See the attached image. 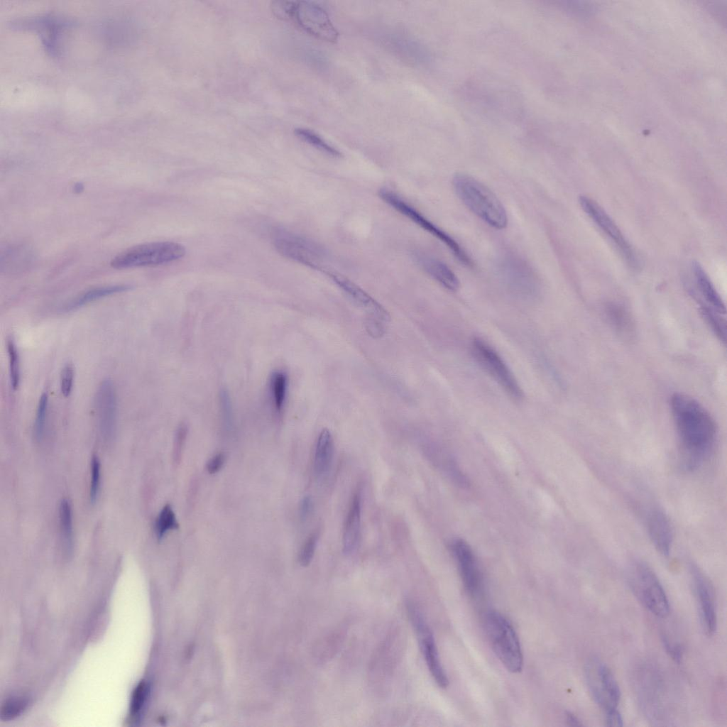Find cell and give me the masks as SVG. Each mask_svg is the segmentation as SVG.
<instances>
[{
	"mask_svg": "<svg viewBox=\"0 0 727 727\" xmlns=\"http://www.w3.org/2000/svg\"><path fill=\"white\" fill-rule=\"evenodd\" d=\"M471 351L480 366L510 397L518 400L523 398V390L513 373L491 345L480 338H475L471 343Z\"/></svg>",
	"mask_w": 727,
	"mask_h": 727,
	"instance_id": "cell-10",
	"label": "cell"
},
{
	"mask_svg": "<svg viewBox=\"0 0 727 727\" xmlns=\"http://www.w3.org/2000/svg\"><path fill=\"white\" fill-rule=\"evenodd\" d=\"M486 631L496 655L512 673L523 667V655L518 636L510 621L501 613L490 611L485 618Z\"/></svg>",
	"mask_w": 727,
	"mask_h": 727,
	"instance_id": "cell-3",
	"label": "cell"
},
{
	"mask_svg": "<svg viewBox=\"0 0 727 727\" xmlns=\"http://www.w3.org/2000/svg\"><path fill=\"white\" fill-rule=\"evenodd\" d=\"M7 351L9 361V377L11 388L13 390L18 389L21 381L20 358L16 346L10 339L7 341Z\"/></svg>",
	"mask_w": 727,
	"mask_h": 727,
	"instance_id": "cell-29",
	"label": "cell"
},
{
	"mask_svg": "<svg viewBox=\"0 0 727 727\" xmlns=\"http://www.w3.org/2000/svg\"><path fill=\"white\" fill-rule=\"evenodd\" d=\"M585 677L592 697L605 712L616 709L621 696L618 684L608 666L596 658L585 665Z\"/></svg>",
	"mask_w": 727,
	"mask_h": 727,
	"instance_id": "cell-11",
	"label": "cell"
},
{
	"mask_svg": "<svg viewBox=\"0 0 727 727\" xmlns=\"http://www.w3.org/2000/svg\"><path fill=\"white\" fill-rule=\"evenodd\" d=\"M318 539L319 533L315 531L312 532L304 542L298 555V561L301 566L307 567L311 563Z\"/></svg>",
	"mask_w": 727,
	"mask_h": 727,
	"instance_id": "cell-34",
	"label": "cell"
},
{
	"mask_svg": "<svg viewBox=\"0 0 727 727\" xmlns=\"http://www.w3.org/2000/svg\"><path fill=\"white\" fill-rule=\"evenodd\" d=\"M288 390V376L282 371H274L270 377L269 393L273 408L280 414L285 406Z\"/></svg>",
	"mask_w": 727,
	"mask_h": 727,
	"instance_id": "cell-24",
	"label": "cell"
},
{
	"mask_svg": "<svg viewBox=\"0 0 727 727\" xmlns=\"http://www.w3.org/2000/svg\"><path fill=\"white\" fill-rule=\"evenodd\" d=\"M648 535L655 549L662 555L668 556L673 541V531L669 520L660 509L653 508L646 517Z\"/></svg>",
	"mask_w": 727,
	"mask_h": 727,
	"instance_id": "cell-17",
	"label": "cell"
},
{
	"mask_svg": "<svg viewBox=\"0 0 727 727\" xmlns=\"http://www.w3.org/2000/svg\"><path fill=\"white\" fill-rule=\"evenodd\" d=\"M607 317L613 327L620 333L630 334L633 322L628 313L621 307L611 305L607 307Z\"/></svg>",
	"mask_w": 727,
	"mask_h": 727,
	"instance_id": "cell-27",
	"label": "cell"
},
{
	"mask_svg": "<svg viewBox=\"0 0 727 727\" xmlns=\"http://www.w3.org/2000/svg\"><path fill=\"white\" fill-rule=\"evenodd\" d=\"M273 242L277 251L283 256L311 268L324 271L327 253L316 241L285 229H278L273 234Z\"/></svg>",
	"mask_w": 727,
	"mask_h": 727,
	"instance_id": "cell-7",
	"label": "cell"
},
{
	"mask_svg": "<svg viewBox=\"0 0 727 727\" xmlns=\"http://www.w3.org/2000/svg\"><path fill=\"white\" fill-rule=\"evenodd\" d=\"M670 408L679 442L681 464L686 470L697 469L714 447L716 422L701 403L686 394L674 393Z\"/></svg>",
	"mask_w": 727,
	"mask_h": 727,
	"instance_id": "cell-1",
	"label": "cell"
},
{
	"mask_svg": "<svg viewBox=\"0 0 727 727\" xmlns=\"http://www.w3.org/2000/svg\"><path fill=\"white\" fill-rule=\"evenodd\" d=\"M450 548L466 591L471 596L476 595L481 589L482 576L473 550L461 539L452 541Z\"/></svg>",
	"mask_w": 727,
	"mask_h": 727,
	"instance_id": "cell-14",
	"label": "cell"
},
{
	"mask_svg": "<svg viewBox=\"0 0 727 727\" xmlns=\"http://www.w3.org/2000/svg\"><path fill=\"white\" fill-rule=\"evenodd\" d=\"M579 201L584 212L614 244L627 263L633 268H638L639 260L635 252L604 209L596 201L586 196H580Z\"/></svg>",
	"mask_w": 727,
	"mask_h": 727,
	"instance_id": "cell-12",
	"label": "cell"
},
{
	"mask_svg": "<svg viewBox=\"0 0 727 727\" xmlns=\"http://www.w3.org/2000/svg\"><path fill=\"white\" fill-rule=\"evenodd\" d=\"M28 700L23 696H16L8 699L1 708L2 720H11L19 716L27 707Z\"/></svg>",
	"mask_w": 727,
	"mask_h": 727,
	"instance_id": "cell-31",
	"label": "cell"
},
{
	"mask_svg": "<svg viewBox=\"0 0 727 727\" xmlns=\"http://www.w3.org/2000/svg\"><path fill=\"white\" fill-rule=\"evenodd\" d=\"M273 11L278 16L291 18L303 30L322 40L335 43L339 33L327 12L311 1H276Z\"/></svg>",
	"mask_w": 727,
	"mask_h": 727,
	"instance_id": "cell-4",
	"label": "cell"
},
{
	"mask_svg": "<svg viewBox=\"0 0 727 727\" xmlns=\"http://www.w3.org/2000/svg\"><path fill=\"white\" fill-rule=\"evenodd\" d=\"M186 437L187 427L184 425L180 426L175 434L173 452V461L176 465L180 462Z\"/></svg>",
	"mask_w": 727,
	"mask_h": 727,
	"instance_id": "cell-37",
	"label": "cell"
},
{
	"mask_svg": "<svg viewBox=\"0 0 727 727\" xmlns=\"http://www.w3.org/2000/svg\"><path fill=\"white\" fill-rule=\"evenodd\" d=\"M48 408V396L46 393H44L41 395L38 401L34 423L33 431L37 440H40L44 434Z\"/></svg>",
	"mask_w": 727,
	"mask_h": 727,
	"instance_id": "cell-32",
	"label": "cell"
},
{
	"mask_svg": "<svg viewBox=\"0 0 727 727\" xmlns=\"http://www.w3.org/2000/svg\"><path fill=\"white\" fill-rule=\"evenodd\" d=\"M452 184L461 201L479 218L494 229L506 227V211L496 195L485 185L461 173L454 175Z\"/></svg>",
	"mask_w": 727,
	"mask_h": 727,
	"instance_id": "cell-2",
	"label": "cell"
},
{
	"mask_svg": "<svg viewBox=\"0 0 727 727\" xmlns=\"http://www.w3.org/2000/svg\"><path fill=\"white\" fill-rule=\"evenodd\" d=\"M131 288V286L128 285H113L92 288L65 303L61 307V310L64 312L73 311L95 300L127 291Z\"/></svg>",
	"mask_w": 727,
	"mask_h": 727,
	"instance_id": "cell-23",
	"label": "cell"
},
{
	"mask_svg": "<svg viewBox=\"0 0 727 727\" xmlns=\"http://www.w3.org/2000/svg\"><path fill=\"white\" fill-rule=\"evenodd\" d=\"M91 474L89 498L94 503L97 498L100 485V462L97 456H94L92 459Z\"/></svg>",
	"mask_w": 727,
	"mask_h": 727,
	"instance_id": "cell-35",
	"label": "cell"
},
{
	"mask_svg": "<svg viewBox=\"0 0 727 727\" xmlns=\"http://www.w3.org/2000/svg\"><path fill=\"white\" fill-rule=\"evenodd\" d=\"M628 581L636 598L656 616L669 614V601L657 576L645 563L636 561L628 571Z\"/></svg>",
	"mask_w": 727,
	"mask_h": 727,
	"instance_id": "cell-5",
	"label": "cell"
},
{
	"mask_svg": "<svg viewBox=\"0 0 727 727\" xmlns=\"http://www.w3.org/2000/svg\"><path fill=\"white\" fill-rule=\"evenodd\" d=\"M334 454V442L332 433L323 429L317 438L313 461V469L317 476H322L329 469Z\"/></svg>",
	"mask_w": 727,
	"mask_h": 727,
	"instance_id": "cell-21",
	"label": "cell"
},
{
	"mask_svg": "<svg viewBox=\"0 0 727 727\" xmlns=\"http://www.w3.org/2000/svg\"><path fill=\"white\" fill-rule=\"evenodd\" d=\"M606 723L608 726H622L623 718L616 709L606 712Z\"/></svg>",
	"mask_w": 727,
	"mask_h": 727,
	"instance_id": "cell-42",
	"label": "cell"
},
{
	"mask_svg": "<svg viewBox=\"0 0 727 727\" xmlns=\"http://www.w3.org/2000/svg\"><path fill=\"white\" fill-rule=\"evenodd\" d=\"M662 641L667 652L674 660L679 662L682 657V650L681 647L677 644L671 643L669 639L664 635L662 636Z\"/></svg>",
	"mask_w": 727,
	"mask_h": 727,
	"instance_id": "cell-38",
	"label": "cell"
},
{
	"mask_svg": "<svg viewBox=\"0 0 727 727\" xmlns=\"http://www.w3.org/2000/svg\"><path fill=\"white\" fill-rule=\"evenodd\" d=\"M373 317L369 318L366 322V330L371 336L374 337H381L384 333V327L381 323L382 319L373 316Z\"/></svg>",
	"mask_w": 727,
	"mask_h": 727,
	"instance_id": "cell-40",
	"label": "cell"
},
{
	"mask_svg": "<svg viewBox=\"0 0 727 727\" xmlns=\"http://www.w3.org/2000/svg\"><path fill=\"white\" fill-rule=\"evenodd\" d=\"M701 313L706 322L720 340L726 341V322L719 313L707 307H703Z\"/></svg>",
	"mask_w": 727,
	"mask_h": 727,
	"instance_id": "cell-33",
	"label": "cell"
},
{
	"mask_svg": "<svg viewBox=\"0 0 727 727\" xmlns=\"http://www.w3.org/2000/svg\"><path fill=\"white\" fill-rule=\"evenodd\" d=\"M148 685L144 681L140 682L133 689L130 702V715L134 720L139 718L148 698Z\"/></svg>",
	"mask_w": 727,
	"mask_h": 727,
	"instance_id": "cell-30",
	"label": "cell"
},
{
	"mask_svg": "<svg viewBox=\"0 0 727 727\" xmlns=\"http://www.w3.org/2000/svg\"><path fill=\"white\" fill-rule=\"evenodd\" d=\"M95 410L102 435L111 440L116 426L117 399L114 386L110 380L99 385L95 397Z\"/></svg>",
	"mask_w": 727,
	"mask_h": 727,
	"instance_id": "cell-15",
	"label": "cell"
},
{
	"mask_svg": "<svg viewBox=\"0 0 727 727\" xmlns=\"http://www.w3.org/2000/svg\"><path fill=\"white\" fill-rule=\"evenodd\" d=\"M60 523L64 550L70 554L72 550L73 532L72 507L67 499H63L60 503Z\"/></svg>",
	"mask_w": 727,
	"mask_h": 727,
	"instance_id": "cell-25",
	"label": "cell"
},
{
	"mask_svg": "<svg viewBox=\"0 0 727 727\" xmlns=\"http://www.w3.org/2000/svg\"><path fill=\"white\" fill-rule=\"evenodd\" d=\"M75 377V370L71 364H67L62 369L60 374V391L64 397L70 396Z\"/></svg>",
	"mask_w": 727,
	"mask_h": 727,
	"instance_id": "cell-36",
	"label": "cell"
},
{
	"mask_svg": "<svg viewBox=\"0 0 727 727\" xmlns=\"http://www.w3.org/2000/svg\"><path fill=\"white\" fill-rule=\"evenodd\" d=\"M185 247L173 241H155L130 248L115 256L111 266L116 269L152 266L171 263L182 258Z\"/></svg>",
	"mask_w": 727,
	"mask_h": 727,
	"instance_id": "cell-6",
	"label": "cell"
},
{
	"mask_svg": "<svg viewBox=\"0 0 727 727\" xmlns=\"http://www.w3.org/2000/svg\"><path fill=\"white\" fill-rule=\"evenodd\" d=\"M565 717H566V721H567V723L569 726H582V724L581 723V722L578 719V718L576 716H575L572 713L567 711L566 714H565Z\"/></svg>",
	"mask_w": 727,
	"mask_h": 727,
	"instance_id": "cell-43",
	"label": "cell"
},
{
	"mask_svg": "<svg viewBox=\"0 0 727 727\" xmlns=\"http://www.w3.org/2000/svg\"><path fill=\"white\" fill-rule=\"evenodd\" d=\"M15 27L33 29L38 31L42 37L46 49L53 55L58 51L59 35L60 31L71 22L55 16H43L25 19L13 23Z\"/></svg>",
	"mask_w": 727,
	"mask_h": 727,
	"instance_id": "cell-16",
	"label": "cell"
},
{
	"mask_svg": "<svg viewBox=\"0 0 727 727\" xmlns=\"http://www.w3.org/2000/svg\"><path fill=\"white\" fill-rule=\"evenodd\" d=\"M225 456L223 453H218L212 457L207 464V469L211 474L218 472L224 465Z\"/></svg>",
	"mask_w": 727,
	"mask_h": 727,
	"instance_id": "cell-41",
	"label": "cell"
},
{
	"mask_svg": "<svg viewBox=\"0 0 727 727\" xmlns=\"http://www.w3.org/2000/svg\"><path fill=\"white\" fill-rule=\"evenodd\" d=\"M423 269L437 282L451 291L459 288V280L452 270L442 261L431 256L418 257Z\"/></svg>",
	"mask_w": 727,
	"mask_h": 727,
	"instance_id": "cell-20",
	"label": "cell"
},
{
	"mask_svg": "<svg viewBox=\"0 0 727 727\" xmlns=\"http://www.w3.org/2000/svg\"><path fill=\"white\" fill-rule=\"evenodd\" d=\"M406 609L432 677L439 687L446 688L449 684V679L442 667L433 634L422 613L410 601L406 602Z\"/></svg>",
	"mask_w": 727,
	"mask_h": 727,
	"instance_id": "cell-9",
	"label": "cell"
},
{
	"mask_svg": "<svg viewBox=\"0 0 727 727\" xmlns=\"http://www.w3.org/2000/svg\"><path fill=\"white\" fill-rule=\"evenodd\" d=\"M295 134L301 140L329 155L334 158L341 156V153L311 130L298 128L295 129Z\"/></svg>",
	"mask_w": 727,
	"mask_h": 727,
	"instance_id": "cell-26",
	"label": "cell"
},
{
	"mask_svg": "<svg viewBox=\"0 0 727 727\" xmlns=\"http://www.w3.org/2000/svg\"><path fill=\"white\" fill-rule=\"evenodd\" d=\"M324 273L354 302L369 311L373 316L383 321L389 319V315L385 308L353 281L337 273Z\"/></svg>",
	"mask_w": 727,
	"mask_h": 727,
	"instance_id": "cell-18",
	"label": "cell"
},
{
	"mask_svg": "<svg viewBox=\"0 0 727 727\" xmlns=\"http://www.w3.org/2000/svg\"><path fill=\"white\" fill-rule=\"evenodd\" d=\"M691 575L703 629L708 635H711L715 633L717 625L713 587L707 577L696 566H692Z\"/></svg>",
	"mask_w": 727,
	"mask_h": 727,
	"instance_id": "cell-13",
	"label": "cell"
},
{
	"mask_svg": "<svg viewBox=\"0 0 727 727\" xmlns=\"http://www.w3.org/2000/svg\"><path fill=\"white\" fill-rule=\"evenodd\" d=\"M380 197L388 205L442 242L464 265L471 267L472 261L464 248L449 234L430 221L398 194L388 188L379 190Z\"/></svg>",
	"mask_w": 727,
	"mask_h": 727,
	"instance_id": "cell-8",
	"label": "cell"
},
{
	"mask_svg": "<svg viewBox=\"0 0 727 727\" xmlns=\"http://www.w3.org/2000/svg\"><path fill=\"white\" fill-rule=\"evenodd\" d=\"M692 269L699 291L711 308L719 314H725V304L702 266L697 261H694Z\"/></svg>",
	"mask_w": 727,
	"mask_h": 727,
	"instance_id": "cell-22",
	"label": "cell"
},
{
	"mask_svg": "<svg viewBox=\"0 0 727 727\" xmlns=\"http://www.w3.org/2000/svg\"><path fill=\"white\" fill-rule=\"evenodd\" d=\"M361 493L357 488L353 495L345 519L342 534V551L349 554L356 549L361 530Z\"/></svg>",
	"mask_w": 727,
	"mask_h": 727,
	"instance_id": "cell-19",
	"label": "cell"
},
{
	"mask_svg": "<svg viewBox=\"0 0 727 727\" xmlns=\"http://www.w3.org/2000/svg\"><path fill=\"white\" fill-rule=\"evenodd\" d=\"M178 528L175 513L169 504H166L159 513L155 523V530L158 540H162L168 532Z\"/></svg>",
	"mask_w": 727,
	"mask_h": 727,
	"instance_id": "cell-28",
	"label": "cell"
},
{
	"mask_svg": "<svg viewBox=\"0 0 727 727\" xmlns=\"http://www.w3.org/2000/svg\"><path fill=\"white\" fill-rule=\"evenodd\" d=\"M314 504L313 500L311 496H305L300 503L299 514L300 520L302 521L306 520L311 515L313 510Z\"/></svg>",
	"mask_w": 727,
	"mask_h": 727,
	"instance_id": "cell-39",
	"label": "cell"
}]
</instances>
